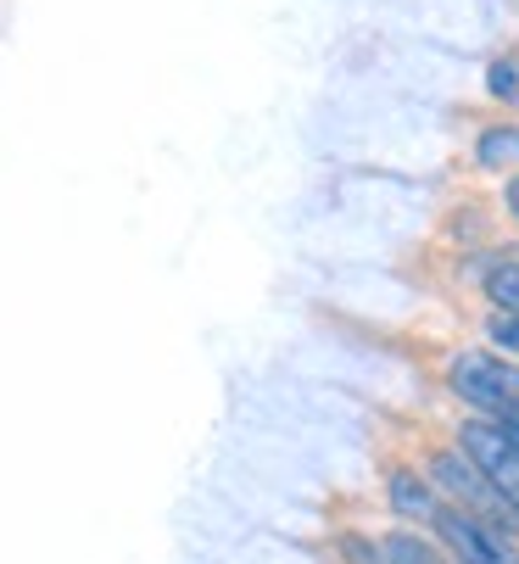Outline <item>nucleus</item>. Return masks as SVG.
<instances>
[{
	"label": "nucleus",
	"mask_w": 519,
	"mask_h": 564,
	"mask_svg": "<svg viewBox=\"0 0 519 564\" xmlns=\"http://www.w3.org/2000/svg\"><path fill=\"white\" fill-rule=\"evenodd\" d=\"M480 285H486L491 307H502V313H519V263H513V258H497V263H491V274H486Z\"/></svg>",
	"instance_id": "6e6552de"
},
{
	"label": "nucleus",
	"mask_w": 519,
	"mask_h": 564,
	"mask_svg": "<svg viewBox=\"0 0 519 564\" xmlns=\"http://www.w3.org/2000/svg\"><path fill=\"white\" fill-rule=\"evenodd\" d=\"M436 536L453 553V564H519V542L513 536H502L497 525H486V520H475V514H464L453 503L442 509Z\"/></svg>",
	"instance_id": "20e7f679"
},
{
	"label": "nucleus",
	"mask_w": 519,
	"mask_h": 564,
	"mask_svg": "<svg viewBox=\"0 0 519 564\" xmlns=\"http://www.w3.org/2000/svg\"><path fill=\"white\" fill-rule=\"evenodd\" d=\"M486 90H491L502 107L519 101V62H513V56H497V62L486 67Z\"/></svg>",
	"instance_id": "1a4fd4ad"
},
{
	"label": "nucleus",
	"mask_w": 519,
	"mask_h": 564,
	"mask_svg": "<svg viewBox=\"0 0 519 564\" xmlns=\"http://www.w3.org/2000/svg\"><path fill=\"white\" fill-rule=\"evenodd\" d=\"M502 196H508V213H513V218H519V174H513V180H508V191H502Z\"/></svg>",
	"instance_id": "f8f14e48"
},
{
	"label": "nucleus",
	"mask_w": 519,
	"mask_h": 564,
	"mask_svg": "<svg viewBox=\"0 0 519 564\" xmlns=\"http://www.w3.org/2000/svg\"><path fill=\"white\" fill-rule=\"evenodd\" d=\"M375 564H453L436 542H424V536H413V531H380L375 536Z\"/></svg>",
	"instance_id": "423d86ee"
},
{
	"label": "nucleus",
	"mask_w": 519,
	"mask_h": 564,
	"mask_svg": "<svg viewBox=\"0 0 519 564\" xmlns=\"http://www.w3.org/2000/svg\"><path fill=\"white\" fill-rule=\"evenodd\" d=\"M447 391L464 402L475 420H502V409L519 397V369L502 364L486 347H464L447 358Z\"/></svg>",
	"instance_id": "f03ea898"
},
{
	"label": "nucleus",
	"mask_w": 519,
	"mask_h": 564,
	"mask_svg": "<svg viewBox=\"0 0 519 564\" xmlns=\"http://www.w3.org/2000/svg\"><path fill=\"white\" fill-rule=\"evenodd\" d=\"M424 480L442 492V503H453V509H464V514H475V520H486V525H497L502 536H519V509L491 487V480L458 453V447H442V453H430V464H424Z\"/></svg>",
	"instance_id": "f257e3e1"
},
{
	"label": "nucleus",
	"mask_w": 519,
	"mask_h": 564,
	"mask_svg": "<svg viewBox=\"0 0 519 564\" xmlns=\"http://www.w3.org/2000/svg\"><path fill=\"white\" fill-rule=\"evenodd\" d=\"M491 425H502V431H508V436L519 442V397L508 402V409H502V420H491Z\"/></svg>",
	"instance_id": "9b49d317"
},
{
	"label": "nucleus",
	"mask_w": 519,
	"mask_h": 564,
	"mask_svg": "<svg viewBox=\"0 0 519 564\" xmlns=\"http://www.w3.org/2000/svg\"><path fill=\"white\" fill-rule=\"evenodd\" d=\"M458 453L519 509V442H513L502 425H491V420H464V425H458Z\"/></svg>",
	"instance_id": "7ed1b4c3"
},
{
	"label": "nucleus",
	"mask_w": 519,
	"mask_h": 564,
	"mask_svg": "<svg viewBox=\"0 0 519 564\" xmlns=\"http://www.w3.org/2000/svg\"><path fill=\"white\" fill-rule=\"evenodd\" d=\"M486 336H491V347H502L508 358H519V313H502V307H497V313L486 318Z\"/></svg>",
	"instance_id": "9d476101"
},
{
	"label": "nucleus",
	"mask_w": 519,
	"mask_h": 564,
	"mask_svg": "<svg viewBox=\"0 0 519 564\" xmlns=\"http://www.w3.org/2000/svg\"><path fill=\"white\" fill-rule=\"evenodd\" d=\"M475 163H480V169H508V163H519V129H508V123L480 129V140H475Z\"/></svg>",
	"instance_id": "0eeeda50"
},
{
	"label": "nucleus",
	"mask_w": 519,
	"mask_h": 564,
	"mask_svg": "<svg viewBox=\"0 0 519 564\" xmlns=\"http://www.w3.org/2000/svg\"><path fill=\"white\" fill-rule=\"evenodd\" d=\"M386 503H391L402 520H413V525H436L442 509H447L442 492L430 487L419 469H408V464H391V469H386Z\"/></svg>",
	"instance_id": "39448f33"
}]
</instances>
